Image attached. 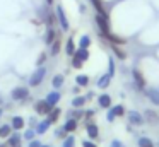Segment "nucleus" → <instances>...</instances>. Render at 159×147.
Segmentation results:
<instances>
[{
  "label": "nucleus",
  "mask_w": 159,
  "mask_h": 147,
  "mask_svg": "<svg viewBox=\"0 0 159 147\" xmlns=\"http://www.w3.org/2000/svg\"><path fill=\"white\" fill-rule=\"evenodd\" d=\"M46 75V68L45 67H38L34 72L31 74V79H29V84L33 85V87H36V85H39L43 82V79H45Z\"/></svg>",
  "instance_id": "nucleus-1"
},
{
  "label": "nucleus",
  "mask_w": 159,
  "mask_h": 147,
  "mask_svg": "<svg viewBox=\"0 0 159 147\" xmlns=\"http://www.w3.org/2000/svg\"><path fill=\"white\" fill-rule=\"evenodd\" d=\"M52 108H53V106L50 104L46 99H41V101H38L34 104V109H36V113H38V115H48V113L52 111Z\"/></svg>",
  "instance_id": "nucleus-2"
},
{
  "label": "nucleus",
  "mask_w": 159,
  "mask_h": 147,
  "mask_svg": "<svg viewBox=\"0 0 159 147\" xmlns=\"http://www.w3.org/2000/svg\"><path fill=\"white\" fill-rule=\"evenodd\" d=\"M144 122H147L149 125H159V113L154 109H145Z\"/></svg>",
  "instance_id": "nucleus-3"
},
{
  "label": "nucleus",
  "mask_w": 159,
  "mask_h": 147,
  "mask_svg": "<svg viewBox=\"0 0 159 147\" xmlns=\"http://www.w3.org/2000/svg\"><path fill=\"white\" fill-rule=\"evenodd\" d=\"M96 22H98V26H99L101 34H108V33H111V31H110V21H108V17L99 16V14H98V16H96Z\"/></svg>",
  "instance_id": "nucleus-4"
},
{
  "label": "nucleus",
  "mask_w": 159,
  "mask_h": 147,
  "mask_svg": "<svg viewBox=\"0 0 159 147\" xmlns=\"http://www.w3.org/2000/svg\"><path fill=\"white\" fill-rule=\"evenodd\" d=\"M132 75H134L135 85H137L139 89H144L145 87V77H144V74H142L139 68H134V70H132Z\"/></svg>",
  "instance_id": "nucleus-5"
},
{
  "label": "nucleus",
  "mask_w": 159,
  "mask_h": 147,
  "mask_svg": "<svg viewBox=\"0 0 159 147\" xmlns=\"http://www.w3.org/2000/svg\"><path fill=\"white\" fill-rule=\"evenodd\" d=\"M128 120H130V123L132 125H137V126H140V125H144V116L140 115L139 111H128Z\"/></svg>",
  "instance_id": "nucleus-6"
},
{
  "label": "nucleus",
  "mask_w": 159,
  "mask_h": 147,
  "mask_svg": "<svg viewBox=\"0 0 159 147\" xmlns=\"http://www.w3.org/2000/svg\"><path fill=\"white\" fill-rule=\"evenodd\" d=\"M57 19H58V22H60V26H62V29H63V31L69 29V21H67L65 12H63V9H62L60 5L57 7Z\"/></svg>",
  "instance_id": "nucleus-7"
},
{
  "label": "nucleus",
  "mask_w": 159,
  "mask_h": 147,
  "mask_svg": "<svg viewBox=\"0 0 159 147\" xmlns=\"http://www.w3.org/2000/svg\"><path fill=\"white\" fill-rule=\"evenodd\" d=\"M86 130H87V135L91 137V140H94V139H98V137H99V128H98L96 123L87 122L86 123Z\"/></svg>",
  "instance_id": "nucleus-8"
},
{
  "label": "nucleus",
  "mask_w": 159,
  "mask_h": 147,
  "mask_svg": "<svg viewBox=\"0 0 159 147\" xmlns=\"http://www.w3.org/2000/svg\"><path fill=\"white\" fill-rule=\"evenodd\" d=\"M28 94H29L28 87H16L14 91H12V98H14L16 101H21V99L28 98Z\"/></svg>",
  "instance_id": "nucleus-9"
},
{
  "label": "nucleus",
  "mask_w": 159,
  "mask_h": 147,
  "mask_svg": "<svg viewBox=\"0 0 159 147\" xmlns=\"http://www.w3.org/2000/svg\"><path fill=\"white\" fill-rule=\"evenodd\" d=\"M103 38H106L108 41H111V44H125V43H127V41H125L123 38L116 36V34H113V33H108V34H103Z\"/></svg>",
  "instance_id": "nucleus-10"
},
{
  "label": "nucleus",
  "mask_w": 159,
  "mask_h": 147,
  "mask_svg": "<svg viewBox=\"0 0 159 147\" xmlns=\"http://www.w3.org/2000/svg\"><path fill=\"white\" fill-rule=\"evenodd\" d=\"M91 3L94 5V9L98 10V14H99V16H104V17H108V12H106V9H104V3H103V0H91Z\"/></svg>",
  "instance_id": "nucleus-11"
},
{
  "label": "nucleus",
  "mask_w": 159,
  "mask_h": 147,
  "mask_svg": "<svg viewBox=\"0 0 159 147\" xmlns=\"http://www.w3.org/2000/svg\"><path fill=\"white\" fill-rule=\"evenodd\" d=\"M98 103H99L101 108L108 109V108L111 106V96H110V94H101L99 98H98Z\"/></svg>",
  "instance_id": "nucleus-12"
},
{
  "label": "nucleus",
  "mask_w": 159,
  "mask_h": 147,
  "mask_svg": "<svg viewBox=\"0 0 159 147\" xmlns=\"http://www.w3.org/2000/svg\"><path fill=\"white\" fill-rule=\"evenodd\" d=\"M145 94H147V98L151 99L156 106H159V91H157V89H147Z\"/></svg>",
  "instance_id": "nucleus-13"
},
{
  "label": "nucleus",
  "mask_w": 159,
  "mask_h": 147,
  "mask_svg": "<svg viewBox=\"0 0 159 147\" xmlns=\"http://www.w3.org/2000/svg\"><path fill=\"white\" fill-rule=\"evenodd\" d=\"M60 115H62V111H60V108H52V111L48 113V122H50V123H55V122H58Z\"/></svg>",
  "instance_id": "nucleus-14"
},
{
  "label": "nucleus",
  "mask_w": 159,
  "mask_h": 147,
  "mask_svg": "<svg viewBox=\"0 0 159 147\" xmlns=\"http://www.w3.org/2000/svg\"><path fill=\"white\" fill-rule=\"evenodd\" d=\"M74 57H77L80 62H86L87 58H89V51H87V48H79V50L74 53Z\"/></svg>",
  "instance_id": "nucleus-15"
},
{
  "label": "nucleus",
  "mask_w": 159,
  "mask_h": 147,
  "mask_svg": "<svg viewBox=\"0 0 159 147\" xmlns=\"http://www.w3.org/2000/svg\"><path fill=\"white\" fill-rule=\"evenodd\" d=\"M110 80H111V75L110 74H104L103 77L98 80V87H99V89H106L108 85H110Z\"/></svg>",
  "instance_id": "nucleus-16"
},
{
  "label": "nucleus",
  "mask_w": 159,
  "mask_h": 147,
  "mask_svg": "<svg viewBox=\"0 0 159 147\" xmlns=\"http://www.w3.org/2000/svg\"><path fill=\"white\" fill-rule=\"evenodd\" d=\"M22 126H24V118H22V116H14V118H12V128L21 130Z\"/></svg>",
  "instance_id": "nucleus-17"
},
{
  "label": "nucleus",
  "mask_w": 159,
  "mask_h": 147,
  "mask_svg": "<svg viewBox=\"0 0 159 147\" xmlns=\"http://www.w3.org/2000/svg\"><path fill=\"white\" fill-rule=\"evenodd\" d=\"M65 51H67V55H70V57H74V53H75V43H74L72 38H69V39H67Z\"/></svg>",
  "instance_id": "nucleus-18"
},
{
  "label": "nucleus",
  "mask_w": 159,
  "mask_h": 147,
  "mask_svg": "<svg viewBox=\"0 0 159 147\" xmlns=\"http://www.w3.org/2000/svg\"><path fill=\"white\" fill-rule=\"evenodd\" d=\"M46 101H48L52 106H55L57 103L60 101V92H50V94L46 96Z\"/></svg>",
  "instance_id": "nucleus-19"
},
{
  "label": "nucleus",
  "mask_w": 159,
  "mask_h": 147,
  "mask_svg": "<svg viewBox=\"0 0 159 147\" xmlns=\"http://www.w3.org/2000/svg\"><path fill=\"white\" fill-rule=\"evenodd\" d=\"M9 147H21V135H11L9 137Z\"/></svg>",
  "instance_id": "nucleus-20"
},
{
  "label": "nucleus",
  "mask_w": 159,
  "mask_h": 147,
  "mask_svg": "<svg viewBox=\"0 0 159 147\" xmlns=\"http://www.w3.org/2000/svg\"><path fill=\"white\" fill-rule=\"evenodd\" d=\"M63 128H65V132L67 133H70V132H75V128H77V120H69V122L65 123V126H63Z\"/></svg>",
  "instance_id": "nucleus-21"
},
{
  "label": "nucleus",
  "mask_w": 159,
  "mask_h": 147,
  "mask_svg": "<svg viewBox=\"0 0 159 147\" xmlns=\"http://www.w3.org/2000/svg\"><path fill=\"white\" fill-rule=\"evenodd\" d=\"M55 38H57V34H55V31L50 27L48 31H46V36H45V43L46 44H52L53 41H55Z\"/></svg>",
  "instance_id": "nucleus-22"
},
{
  "label": "nucleus",
  "mask_w": 159,
  "mask_h": 147,
  "mask_svg": "<svg viewBox=\"0 0 159 147\" xmlns=\"http://www.w3.org/2000/svg\"><path fill=\"white\" fill-rule=\"evenodd\" d=\"M75 82H77L79 87H86V85L89 84V77H87V75H77Z\"/></svg>",
  "instance_id": "nucleus-23"
},
{
  "label": "nucleus",
  "mask_w": 159,
  "mask_h": 147,
  "mask_svg": "<svg viewBox=\"0 0 159 147\" xmlns=\"http://www.w3.org/2000/svg\"><path fill=\"white\" fill-rule=\"evenodd\" d=\"M86 96H79V98H75V99H72V106L74 108H80V106H84L86 104Z\"/></svg>",
  "instance_id": "nucleus-24"
},
{
  "label": "nucleus",
  "mask_w": 159,
  "mask_h": 147,
  "mask_svg": "<svg viewBox=\"0 0 159 147\" xmlns=\"http://www.w3.org/2000/svg\"><path fill=\"white\" fill-rule=\"evenodd\" d=\"M50 125H52V123H50L48 120H45V122H41L38 126H36V132H38V133H45L46 130L50 128Z\"/></svg>",
  "instance_id": "nucleus-25"
},
{
  "label": "nucleus",
  "mask_w": 159,
  "mask_h": 147,
  "mask_svg": "<svg viewBox=\"0 0 159 147\" xmlns=\"http://www.w3.org/2000/svg\"><path fill=\"white\" fill-rule=\"evenodd\" d=\"M139 147H154V142L147 137H140L139 139Z\"/></svg>",
  "instance_id": "nucleus-26"
},
{
  "label": "nucleus",
  "mask_w": 159,
  "mask_h": 147,
  "mask_svg": "<svg viewBox=\"0 0 159 147\" xmlns=\"http://www.w3.org/2000/svg\"><path fill=\"white\" fill-rule=\"evenodd\" d=\"M60 46H62V41H60V38H55V41L52 43V55H58Z\"/></svg>",
  "instance_id": "nucleus-27"
},
{
  "label": "nucleus",
  "mask_w": 159,
  "mask_h": 147,
  "mask_svg": "<svg viewBox=\"0 0 159 147\" xmlns=\"http://www.w3.org/2000/svg\"><path fill=\"white\" fill-rule=\"evenodd\" d=\"M111 48H113L115 55H116L120 60H125V58H127V53H125L123 50H120V48H118V44H111Z\"/></svg>",
  "instance_id": "nucleus-28"
},
{
  "label": "nucleus",
  "mask_w": 159,
  "mask_h": 147,
  "mask_svg": "<svg viewBox=\"0 0 159 147\" xmlns=\"http://www.w3.org/2000/svg\"><path fill=\"white\" fill-rule=\"evenodd\" d=\"M11 125H2L0 126V137L2 139H5V137H11Z\"/></svg>",
  "instance_id": "nucleus-29"
},
{
  "label": "nucleus",
  "mask_w": 159,
  "mask_h": 147,
  "mask_svg": "<svg viewBox=\"0 0 159 147\" xmlns=\"http://www.w3.org/2000/svg\"><path fill=\"white\" fill-rule=\"evenodd\" d=\"M111 111H113V115H115V116H123V115H125V108H123L121 104L113 106V109H111Z\"/></svg>",
  "instance_id": "nucleus-30"
},
{
  "label": "nucleus",
  "mask_w": 159,
  "mask_h": 147,
  "mask_svg": "<svg viewBox=\"0 0 159 147\" xmlns=\"http://www.w3.org/2000/svg\"><path fill=\"white\" fill-rule=\"evenodd\" d=\"M52 84H53V87H60V85L63 84V75H62V74H57L55 77H53V82H52Z\"/></svg>",
  "instance_id": "nucleus-31"
},
{
  "label": "nucleus",
  "mask_w": 159,
  "mask_h": 147,
  "mask_svg": "<svg viewBox=\"0 0 159 147\" xmlns=\"http://www.w3.org/2000/svg\"><path fill=\"white\" fill-rule=\"evenodd\" d=\"M89 44H91V38L89 36H82V38H80V41H79V46L80 48H89Z\"/></svg>",
  "instance_id": "nucleus-32"
},
{
  "label": "nucleus",
  "mask_w": 159,
  "mask_h": 147,
  "mask_svg": "<svg viewBox=\"0 0 159 147\" xmlns=\"http://www.w3.org/2000/svg\"><path fill=\"white\" fill-rule=\"evenodd\" d=\"M75 145V139L74 137H67L65 142H63V147H74Z\"/></svg>",
  "instance_id": "nucleus-33"
},
{
  "label": "nucleus",
  "mask_w": 159,
  "mask_h": 147,
  "mask_svg": "<svg viewBox=\"0 0 159 147\" xmlns=\"http://www.w3.org/2000/svg\"><path fill=\"white\" fill-rule=\"evenodd\" d=\"M72 63H74V67H75V68H80V67H82L84 62H80L77 57H72Z\"/></svg>",
  "instance_id": "nucleus-34"
},
{
  "label": "nucleus",
  "mask_w": 159,
  "mask_h": 147,
  "mask_svg": "<svg viewBox=\"0 0 159 147\" xmlns=\"http://www.w3.org/2000/svg\"><path fill=\"white\" fill-rule=\"evenodd\" d=\"M34 130H28V132H26L24 133V139H28V140H33V139H34Z\"/></svg>",
  "instance_id": "nucleus-35"
},
{
  "label": "nucleus",
  "mask_w": 159,
  "mask_h": 147,
  "mask_svg": "<svg viewBox=\"0 0 159 147\" xmlns=\"http://www.w3.org/2000/svg\"><path fill=\"white\" fill-rule=\"evenodd\" d=\"M82 147H98V145L93 142V140H84V142H82Z\"/></svg>",
  "instance_id": "nucleus-36"
},
{
  "label": "nucleus",
  "mask_w": 159,
  "mask_h": 147,
  "mask_svg": "<svg viewBox=\"0 0 159 147\" xmlns=\"http://www.w3.org/2000/svg\"><path fill=\"white\" fill-rule=\"evenodd\" d=\"M108 74H110L111 77L115 75V63H113V60H111V58H110V70H108Z\"/></svg>",
  "instance_id": "nucleus-37"
},
{
  "label": "nucleus",
  "mask_w": 159,
  "mask_h": 147,
  "mask_svg": "<svg viewBox=\"0 0 159 147\" xmlns=\"http://www.w3.org/2000/svg\"><path fill=\"white\" fill-rule=\"evenodd\" d=\"M111 147H125V144L120 142V140H113V142H111Z\"/></svg>",
  "instance_id": "nucleus-38"
},
{
  "label": "nucleus",
  "mask_w": 159,
  "mask_h": 147,
  "mask_svg": "<svg viewBox=\"0 0 159 147\" xmlns=\"http://www.w3.org/2000/svg\"><path fill=\"white\" fill-rule=\"evenodd\" d=\"M45 60H46V55H45V53H41V57L38 58V67H41V63H43Z\"/></svg>",
  "instance_id": "nucleus-39"
},
{
  "label": "nucleus",
  "mask_w": 159,
  "mask_h": 147,
  "mask_svg": "<svg viewBox=\"0 0 159 147\" xmlns=\"http://www.w3.org/2000/svg\"><path fill=\"white\" fill-rule=\"evenodd\" d=\"M29 147H41V144H39L38 140H31V144H29Z\"/></svg>",
  "instance_id": "nucleus-40"
},
{
  "label": "nucleus",
  "mask_w": 159,
  "mask_h": 147,
  "mask_svg": "<svg viewBox=\"0 0 159 147\" xmlns=\"http://www.w3.org/2000/svg\"><path fill=\"white\" fill-rule=\"evenodd\" d=\"M115 118H116V116H115V115H113V111L110 109V113H108V120H110V122H113Z\"/></svg>",
  "instance_id": "nucleus-41"
},
{
  "label": "nucleus",
  "mask_w": 159,
  "mask_h": 147,
  "mask_svg": "<svg viewBox=\"0 0 159 147\" xmlns=\"http://www.w3.org/2000/svg\"><path fill=\"white\" fill-rule=\"evenodd\" d=\"M65 128H62V130H57V137H62V135H65Z\"/></svg>",
  "instance_id": "nucleus-42"
},
{
  "label": "nucleus",
  "mask_w": 159,
  "mask_h": 147,
  "mask_svg": "<svg viewBox=\"0 0 159 147\" xmlns=\"http://www.w3.org/2000/svg\"><path fill=\"white\" fill-rule=\"evenodd\" d=\"M46 3H53V0H46Z\"/></svg>",
  "instance_id": "nucleus-43"
},
{
  "label": "nucleus",
  "mask_w": 159,
  "mask_h": 147,
  "mask_svg": "<svg viewBox=\"0 0 159 147\" xmlns=\"http://www.w3.org/2000/svg\"><path fill=\"white\" fill-rule=\"evenodd\" d=\"M0 106H2V99H0Z\"/></svg>",
  "instance_id": "nucleus-44"
},
{
  "label": "nucleus",
  "mask_w": 159,
  "mask_h": 147,
  "mask_svg": "<svg viewBox=\"0 0 159 147\" xmlns=\"http://www.w3.org/2000/svg\"><path fill=\"white\" fill-rule=\"evenodd\" d=\"M0 116H2V109H0Z\"/></svg>",
  "instance_id": "nucleus-45"
},
{
  "label": "nucleus",
  "mask_w": 159,
  "mask_h": 147,
  "mask_svg": "<svg viewBox=\"0 0 159 147\" xmlns=\"http://www.w3.org/2000/svg\"><path fill=\"white\" fill-rule=\"evenodd\" d=\"M41 147H48V145H41Z\"/></svg>",
  "instance_id": "nucleus-46"
}]
</instances>
